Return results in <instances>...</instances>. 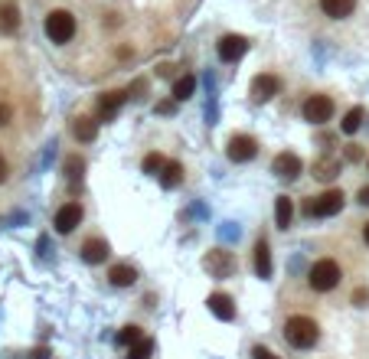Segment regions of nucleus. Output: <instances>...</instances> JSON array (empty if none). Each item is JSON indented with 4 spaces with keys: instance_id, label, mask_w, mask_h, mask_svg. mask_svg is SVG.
Here are the masks:
<instances>
[{
    "instance_id": "4",
    "label": "nucleus",
    "mask_w": 369,
    "mask_h": 359,
    "mask_svg": "<svg viewBox=\"0 0 369 359\" xmlns=\"http://www.w3.org/2000/svg\"><path fill=\"white\" fill-rule=\"evenodd\" d=\"M300 114H304V121L308 124H314V128H324V124H330L336 114V98L327 92H314L304 98V105H300Z\"/></svg>"
},
{
    "instance_id": "37",
    "label": "nucleus",
    "mask_w": 369,
    "mask_h": 359,
    "mask_svg": "<svg viewBox=\"0 0 369 359\" xmlns=\"http://www.w3.org/2000/svg\"><path fill=\"white\" fill-rule=\"evenodd\" d=\"M30 359H49V350H46V346H40V350H33V356Z\"/></svg>"
},
{
    "instance_id": "7",
    "label": "nucleus",
    "mask_w": 369,
    "mask_h": 359,
    "mask_svg": "<svg viewBox=\"0 0 369 359\" xmlns=\"http://www.w3.org/2000/svg\"><path fill=\"white\" fill-rule=\"evenodd\" d=\"M203 268H206L213 278H232L235 268H239V258L232 255L229 248H213L203 255Z\"/></svg>"
},
{
    "instance_id": "17",
    "label": "nucleus",
    "mask_w": 369,
    "mask_h": 359,
    "mask_svg": "<svg viewBox=\"0 0 369 359\" xmlns=\"http://www.w3.org/2000/svg\"><path fill=\"white\" fill-rule=\"evenodd\" d=\"M317 4L327 20H346L356 10V0H317Z\"/></svg>"
},
{
    "instance_id": "38",
    "label": "nucleus",
    "mask_w": 369,
    "mask_h": 359,
    "mask_svg": "<svg viewBox=\"0 0 369 359\" xmlns=\"http://www.w3.org/2000/svg\"><path fill=\"white\" fill-rule=\"evenodd\" d=\"M366 167H369V160H366Z\"/></svg>"
},
{
    "instance_id": "5",
    "label": "nucleus",
    "mask_w": 369,
    "mask_h": 359,
    "mask_svg": "<svg viewBox=\"0 0 369 359\" xmlns=\"http://www.w3.org/2000/svg\"><path fill=\"white\" fill-rule=\"evenodd\" d=\"M43 30H46V36H49V43L66 46V43H72L78 23H76V17H72L69 10H49L46 20H43Z\"/></svg>"
},
{
    "instance_id": "8",
    "label": "nucleus",
    "mask_w": 369,
    "mask_h": 359,
    "mask_svg": "<svg viewBox=\"0 0 369 359\" xmlns=\"http://www.w3.org/2000/svg\"><path fill=\"white\" fill-rule=\"evenodd\" d=\"M258 141L252 134H232L229 141H226V157H229L232 163H249L258 157Z\"/></svg>"
},
{
    "instance_id": "16",
    "label": "nucleus",
    "mask_w": 369,
    "mask_h": 359,
    "mask_svg": "<svg viewBox=\"0 0 369 359\" xmlns=\"http://www.w3.org/2000/svg\"><path fill=\"white\" fill-rule=\"evenodd\" d=\"M340 170H344V160L340 157H317V160L310 163V173H314V180H320V183H334L336 177H340Z\"/></svg>"
},
{
    "instance_id": "2",
    "label": "nucleus",
    "mask_w": 369,
    "mask_h": 359,
    "mask_svg": "<svg viewBox=\"0 0 369 359\" xmlns=\"http://www.w3.org/2000/svg\"><path fill=\"white\" fill-rule=\"evenodd\" d=\"M346 278V268L340 258L334 255H324L317 261H310L308 274H304V284H308L310 294H334Z\"/></svg>"
},
{
    "instance_id": "27",
    "label": "nucleus",
    "mask_w": 369,
    "mask_h": 359,
    "mask_svg": "<svg viewBox=\"0 0 369 359\" xmlns=\"http://www.w3.org/2000/svg\"><path fill=\"white\" fill-rule=\"evenodd\" d=\"M163 167H167V160H163L160 151H151V154H144V160H141V170H144L147 177H160Z\"/></svg>"
},
{
    "instance_id": "36",
    "label": "nucleus",
    "mask_w": 369,
    "mask_h": 359,
    "mask_svg": "<svg viewBox=\"0 0 369 359\" xmlns=\"http://www.w3.org/2000/svg\"><path fill=\"white\" fill-rule=\"evenodd\" d=\"M360 242L369 248V219H366V223H360Z\"/></svg>"
},
{
    "instance_id": "35",
    "label": "nucleus",
    "mask_w": 369,
    "mask_h": 359,
    "mask_svg": "<svg viewBox=\"0 0 369 359\" xmlns=\"http://www.w3.org/2000/svg\"><path fill=\"white\" fill-rule=\"evenodd\" d=\"M356 203H360V206H369V187H366V183L356 189Z\"/></svg>"
},
{
    "instance_id": "14",
    "label": "nucleus",
    "mask_w": 369,
    "mask_h": 359,
    "mask_svg": "<svg viewBox=\"0 0 369 359\" xmlns=\"http://www.w3.org/2000/svg\"><path fill=\"white\" fill-rule=\"evenodd\" d=\"M98 124H102V121L92 118V114H76V118L69 121V134L76 137L78 144H92L95 137H98Z\"/></svg>"
},
{
    "instance_id": "12",
    "label": "nucleus",
    "mask_w": 369,
    "mask_h": 359,
    "mask_svg": "<svg viewBox=\"0 0 369 359\" xmlns=\"http://www.w3.org/2000/svg\"><path fill=\"white\" fill-rule=\"evenodd\" d=\"M300 170H304V163H300V157L294 154V151H281V154H275V160H271V173H275L278 180H298Z\"/></svg>"
},
{
    "instance_id": "30",
    "label": "nucleus",
    "mask_w": 369,
    "mask_h": 359,
    "mask_svg": "<svg viewBox=\"0 0 369 359\" xmlns=\"http://www.w3.org/2000/svg\"><path fill=\"white\" fill-rule=\"evenodd\" d=\"M344 157L350 163H360V160H366V151H363V144H346L344 147Z\"/></svg>"
},
{
    "instance_id": "24",
    "label": "nucleus",
    "mask_w": 369,
    "mask_h": 359,
    "mask_svg": "<svg viewBox=\"0 0 369 359\" xmlns=\"http://www.w3.org/2000/svg\"><path fill=\"white\" fill-rule=\"evenodd\" d=\"M154 353H157V343L151 340V336H144V340H138L134 346L124 350V359H151Z\"/></svg>"
},
{
    "instance_id": "11",
    "label": "nucleus",
    "mask_w": 369,
    "mask_h": 359,
    "mask_svg": "<svg viewBox=\"0 0 369 359\" xmlns=\"http://www.w3.org/2000/svg\"><path fill=\"white\" fill-rule=\"evenodd\" d=\"M124 102H128V88H112V92H102V95H98V102H95V118H98V121H112Z\"/></svg>"
},
{
    "instance_id": "22",
    "label": "nucleus",
    "mask_w": 369,
    "mask_h": 359,
    "mask_svg": "<svg viewBox=\"0 0 369 359\" xmlns=\"http://www.w3.org/2000/svg\"><path fill=\"white\" fill-rule=\"evenodd\" d=\"M363 118H366V108H363V105L350 108V112L344 114V121H340V131H344V134H356V131L363 128Z\"/></svg>"
},
{
    "instance_id": "29",
    "label": "nucleus",
    "mask_w": 369,
    "mask_h": 359,
    "mask_svg": "<svg viewBox=\"0 0 369 359\" xmlns=\"http://www.w3.org/2000/svg\"><path fill=\"white\" fill-rule=\"evenodd\" d=\"M134 56H138V52H134V46H131V43H118V46H115V62H131Z\"/></svg>"
},
{
    "instance_id": "3",
    "label": "nucleus",
    "mask_w": 369,
    "mask_h": 359,
    "mask_svg": "<svg viewBox=\"0 0 369 359\" xmlns=\"http://www.w3.org/2000/svg\"><path fill=\"white\" fill-rule=\"evenodd\" d=\"M344 203H346L344 189L327 187V189H320V193H310V196L300 199V216H304V219H330V216H336L344 209Z\"/></svg>"
},
{
    "instance_id": "31",
    "label": "nucleus",
    "mask_w": 369,
    "mask_h": 359,
    "mask_svg": "<svg viewBox=\"0 0 369 359\" xmlns=\"http://www.w3.org/2000/svg\"><path fill=\"white\" fill-rule=\"evenodd\" d=\"M7 124H13V105L0 102V128H7Z\"/></svg>"
},
{
    "instance_id": "10",
    "label": "nucleus",
    "mask_w": 369,
    "mask_h": 359,
    "mask_svg": "<svg viewBox=\"0 0 369 359\" xmlns=\"http://www.w3.org/2000/svg\"><path fill=\"white\" fill-rule=\"evenodd\" d=\"M216 52H219V62L232 66V62H239L245 52H249V40L239 33H226L219 36V43H216Z\"/></svg>"
},
{
    "instance_id": "34",
    "label": "nucleus",
    "mask_w": 369,
    "mask_h": 359,
    "mask_svg": "<svg viewBox=\"0 0 369 359\" xmlns=\"http://www.w3.org/2000/svg\"><path fill=\"white\" fill-rule=\"evenodd\" d=\"M7 180H10V160L0 154V183H7Z\"/></svg>"
},
{
    "instance_id": "25",
    "label": "nucleus",
    "mask_w": 369,
    "mask_h": 359,
    "mask_svg": "<svg viewBox=\"0 0 369 359\" xmlns=\"http://www.w3.org/2000/svg\"><path fill=\"white\" fill-rule=\"evenodd\" d=\"M193 88H197V78H193V76H189V72H187V76H180V78H177V82H173V102H187V98H193Z\"/></svg>"
},
{
    "instance_id": "6",
    "label": "nucleus",
    "mask_w": 369,
    "mask_h": 359,
    "mask_svg": "<svg viewBox=\"0 0 369 359\" xmlns=\"http://www.w3.org/2000/svg\"><path fill=\"white\" fill-rule=\"evenodd\" d=\"M82 219H86V206L78 203V199H69V203H62L59 209H56V216H52V225H56V232H59V235H72V232L82 225Z\"/></svg>"
},
{
    "instance_id": "23",
    "label": "nucleus",
    "mask_w": 369,
    "mask_h": 359,
    "mask_svg": "<svg viewBox=\"0 0 369 359\" xmlns=\"http://www.w3.org/2000/svg\"><path fill=\"white\" fill-rule=\"evenodd\" d=\"M160 183L167 189L180 187V183H183V163L180 160H167V167H163V173H160Z\"/></svg>"
},
{
    "instance_id": "33",
    "label": "nucleus",
    "mask_w": 369,
    "mask_h": 359,
    "mask_svg": "<svg viewBox=\"0 0 369 359\" xmlns=\"http://www.w3.org/2000/svg\"><path fill=\"white\" fill-rule=\"evenodd\" d=\"M252 359H281V356L271 353L268 346H262V343H255V346H252Z\"/></svg>"
},
{
    "instance_id": "9",
    "label": "nucleus",
    "mask_w": 369,
    "mask_h": 359,
    "mask_svg": "<svg viewBox=\"0 0 369 359\" xmlns=\"http://www.w3.org/2000/svg\"><path fill=\"white\" fill-rule=\"evenodd\" d=\"M249 95H252V102L255 105L271 102L275 95H281V76H275V72H258V76L252 78Z\"/></svg>"
},
{
    "instance_id": "21",
    "label": "nucleus",
    "mask_w": 369,
    "mask_h": 359,
    "mask_svg": "<svg viewBox=\"0 0 369 359\" xmlns=\"http://www.w3.org/2000/svg\"><path fill=\"white\" fill-rule=\"evenodd\" d=\"M138 281V271L131 265H112L108 268V284L112 288H131V284Z\"/></svg>"
},
{
    "instance_id": "32",
    "label": "nucleus",
    "mask_w": 369,
    "mask_h": 359,
    "mask_svg": "<svg viewBox=\"0 0 369 359\" xmlns=\"http://www.w3.org/2000/svg\"><path fill=\"white\" fill-rule=\"evenodd\" d=\"M350 304H356V307H366L369 304V288H356V291H353V298H350Z\"/></svg>"
},
{
    "instance_id": "15",
    "label": "nucleus",
    "mask_w": 369,
    "mask_h": 359,
    "mask_svg": "<svg viewBox=\"0 0 369 359\" xmlns=\"http://www.w3.org/2000/svg\"><path fill=\"white\" fill-rule=\"evenodd\" d=\"M252 268H255L258 278H271V245H268V235L262 232L252 248Z\"/></svg>"
},
{
    "instance_id": "20",
    "label": "nucleus",
    "mask_w": 369,
    "mask_h": 359,
    "mask_svg": "<svg viewBox=\"0 0 369 359\" xmlns=\"http://www.w3.org/2000/svg\"><path fill=\"white\" fill-rule=\"evenodd\" d=\"M291 223H294V203L288 193H281L275 199V225L278 229H291Z\"/></svg>"
},
{
    "instance_id": "13",
    "label": "nucleus",
    "mask_w": 369,
    "mask_h": 359,
    "mask_svg": "<svg viewBox=\"0 0 369 359\" xmlns=\"http://www.w3.org/2000/svg\"><path fill=\"white\" fill-rule=\"evenodd\" d=\"M108 255H112V248H108V242H105L102 235H88V239L78 245V258H82L86 265H102Z\"/></svg>"
},
{
    "instance_id": "1",
    "label": "nucleus",
    "mask_w": 369,
    "mask_h": 359,
    "mask_svg": "<svg viewBox=\"0 0 369 359\" xmlns=\"http://www.w3.org/2000/svg\"><path fill=\"white\" fill-rule=\"evenodd\" d=\"M281 336H284V343H288L291 350L308 353V350H314V346H320V336H324V330H320L317 317H310V314H288L281 320Z\"/></svg>"
},
{
    "instance_id": "19",
    "label": "nucleus",
    "mask_w": 369,
    "mask_h": 359,
    "mask_svg": "<svg viewBox=\"0 0 369 359\" xmlns=\"http://www.w3.org/2000/svg\"><path fill=\"white\" fill-rule=\"evenodd\" d=\"M20 30V10L13 0H7V4H0V33H17Z\"/></svg>"
},
{
    "instance_id": "26",
    "label": "nucleus",
    "mask_w": 369,
    "mask_h": 359,
    "mask_svg": "<svg viewBox=\"0 0 369 359\" xmlns=\"http://www.w3.org/2000/svg\"><path fill=\"white\" fill-rule=\"evenodd\" d=\"M62 173H66V180H69V183H78V180H82V173H86V157L69 154V157H66V167H62Z\"/></svg>"
},
{
    "instance_id": "18",
    "label": "nucleus",
    "mask_w": 369,
    "mask_h": 359,
    "mask_svg": "<svg viewBox=\"0 0 369 359\" xmlns=\"http://www.w3.org/2000/svg\"><path fill=\"white\" fill-rule=\"evenodd\" d=\"M209 310H213L219 320H235V300L229 298V294H223V291H216V294H209Z\"/></svg>"
},
{
    "instance_id": "28",
    "label": "nucleus",
    "mask_w": 369,
    "mask_h": 359,
    "mask_svg": "<svg viewBox=\"0 0 369 359\" xmlns=\"http://www.w3.org/2000/svg\"><path fill=\"white\" fill-rule=\"evenodd\" d=\"M138 340H144V330H141L138 324H128V326H121V334H118V343L128 350V346H134Z\"/></svg>"
}]
</instances>
